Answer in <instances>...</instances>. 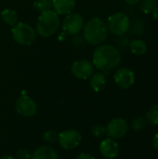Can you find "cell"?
Returning a JSON list of instances; mask_svg holds the SVG:
<instances>
[{
    "instance_id": "obj_1",
    "label": "cell",
    "mask_w": 158,
    "mask_h": 159,
    "mask_svg": "<svg viewBox=\"0 0 158 159\" xmlns=\"http://www.w3.org/2000/svg\"><path fill=\"white\" fill-rule=\"evenodd\" d=\"M121 62L119 50L109 44L99 46L93 53V65L100 71L109 72L116 68Z\"/></svg>"
},
{
    "instance_id": "obj_2",
    "label": "cell",
    "mask_w": 158,
    "mask_h": 159,
    "mask_svg": "<svg viewBox=\"0 0 158 159\" xmlns=\"http://www.w3.org/2000/svg\"><path fill=\"white\" fill-rule=\"evenodd\" d=\"M108 33L107 24L100 18L89 20L84 27V38L91 45H99L104 42Z\"/></svg>"
},
{
    "instance_id": "obj_3",
    "label": "cell",
    "mask_w": 158,
    "mask_h": 159,
    "mask_svg": "<svg viewBox=\"0 0 158 159\" xmlns=\"http://www.w3.org/2000/svg\"><path fill=\"white\" fill-rule=\"evenodd\" d=\"M61 21L59 15L51 9L41 12L37 19L35 30L43 37H49L54 34L60 27Z\"/></svg>"
},
{
    "instance_id": "obj_4",
    "label": "cell",
    "mask_w": 158,
    "mask_h": 159,
    "mask_svg": "<svg viewBox=\"0 0 158 159\" xmlns=\"http://www.w3.org/2000/svg\"><path fill=\"white\" fill-rule=\"evenodd\" d=\"M13 40L19 45L30 46L34 43L36 37L35 31L27 23L18 22L11 29Z\"/></svg>"
},
{
    "instance_id": "obj_5",
    "label": "cell",
    "mask_w": 158,
    "mask_h": 159,
    "mask_svg": "<svg viewBox=\"0 0 158 159\" xmlns=\"http://www.w3.org/2000/svg\"><path fill=\"white\" fill-rule=\"evenodd\" d=\"M108 30L115 35H123L130 27L129 18L123 12H115L108 18Z\"/></svg>"
},
{
    "instance_id": "obj_6",
    "label": "cell",
    "mask_w": 158,
    "mask_h": 159,
    "mask_svg": "<svg viewBox=\"0 0 158 159\" xmlns=\"http://www.w3.org/2000/svg\"><path fill=\"white\" fill-rule=\"evenodd\" d=\"M81 141V134L75 129H66L58 135L59 144L64 150H73L76 148Z\"/></svg>"
},
{
    "instance_id": "obj_7",
    "label": "cell",
    "mask_w": 158,
    "mask_h": 159,
    "mask_svg": "<svg viewBox=\"0 0 158 159\" xmlns=\"http://www.w3.org/2000/svg\"><path fill=\"white\" fill-rule=\"evenodd\" d=\"M84 26V18L79 13H70L68 14L63 22L62 30L64 33L70 35H75L80 33Z\"/></svg>"
},
{
    "instance_id": "obj_8",
    "label": "cell",
    "mask_w": 158,
    "mask_h": 159,
    "mask_svg": "<svg viewBox=\"0 0 158 159\" xmlns=\"http://www.w3.org/2000/svg\"><path fill=\"white\" fill-rule=\"evenodd\" d=\"M71 73L79 79H88L94 74V65L88 60H78L71 66Z\"/></svg>"
},
{
    "instance_id": "obj_9",
    "label": "cell",
    "mask_w": 158,
    "mask_h": 159,
    "mask_svg": "<svg viewBox=\"0 0 158 159\" xmlns=\"http://www.w3.org/2000/svg\"><path fill=\"white\" fill-rule=\"evenodd\" d=\"M16 111L24 117H32L35 115L37 106L35 102L27 95H21L16 101Z\"/></svg>"
},
{
    "instance_id": "obj_10",
    "label": "cell",
    "mask_w": 158,
    "mask_h": 159,
    "mask_svg": "<svg viewBox=\"0 0 158 159\" xmlns=\"http://www.w3.org/2000/svg\"><path fill=\"white\" fill-rule=\"evenodd\" d=\"M129 129L128 123L125 119L121 117H116L112 119L106 127V133L110 138L121 139L123 138Z\"/></svg>"
},
{
    "instance_id": "obj_11",
    "label": "cell",
    "mask_w": 158,
    "mask_h": 159,
    "mask_svg": "<svg viewBox=\"0 0 158 159\" xmlns=\"http://www.w3.org/2000/svg\"><path fill=\"white\" fill-rule=\"evenodd\" d=\"M114 80L119 88L123 89H128L133 86L135 82V75L133 71H131L129 68L122 67L115 72L114 75Z\"/></svg>"
},
{
    "instance_id": "obj_12",
    "label": "cell",
    "mask_w": 158,
    "mask_h": 159,
    "mask_svg": "<svg viewBox=\"0 0 158 159\" xmlns=\"http://www.w3.org/2000/svg\"><path fill=\"white\" fill-rule=\"evenodd\" d=\"M100 152L104 158H115L119 153L118 143L111 138L104 139L100 144Z\"/></svg>"
},
{
    "instance_id": "obj_13",
    "label": "cell",
    "mask_w": 158,
    "mask_h": 159,
    "mask_svg": "<svg viewBox=\"0 0 158 159\" xmlns=\"http://www.w3.org/2000/svg\"><path fill=\"white\" fill-rule=\"evenodd\" d=\"M52 7L58 15H68L74 9L75 0H52Z\"/></svg>"
},
{
    "instance_id": "obj_14",
    "label": "cell",
    "mask_w": 158,
    "mask_h": 159,
    "mask_svg": "<svg viewBox=\"0 0 158 159\" xmlns=\"http://www.w3.org/2000/svg\"><path fill=\"white\" fill-rule=\"evenodd\" d=\"M31 159H59V155L53 147L42 145L35 149V151L32 154Z\"/></svg>"
},
{
    "instance_id": "obj_15",
    "label": "cell",
    "mask_w": 158,
    "mask_h": 159,
    "mask_svg": "<svg viewBox=\"0 0 158 159\" xmlns=\"http://www.w3.org/2000/svg\"><path fill=\"white\" fill-rule=\"evenodd\" d=\"M107 84V78L106 75L103 73H96L93 74L90 77V88L95 91V92H100L103 90L106 87Z\"/></svg>"
},
{
    "instance_id": "obj_16",
    "label": "cell",
    "mask_w": 158,
    "mask_h": 159,
    "mask_svg": "<svg viewBox=\"0 0 158 159\" xmlns=\"http://www.w3.org/2000/svg\"><path fill=\"white\" fill-rule=\"evenodd\" d=\"M2 20L9 26H14L18 23V14L11 8H5L0 12Z\"/></svg>"
},
{
    "instance_id": "obj_17",
    "label": "cell",
    "mask_w": 158,
    "mask_h": 159,
    "mask_svg": "<svg viewBox=\"0 0 158 159\" xmlns=\"http://www.w3.org/2000/svg\"><path fill=\"white\" fill-rule=\"evenodd\" d=\"M129 48L135 55H143L147 51V44L142 39H134L129 43Z\"/></svg>"
},
{
    "instance_id": "obj_18",
    "label": "cell",
    "mask_w": 158,
    "mask_h": 159,
    "mask_svg": "<svg viewBox=\"0 0 158 159\" xmlns=\"http://www.w3.org/2000/svg\"><path fill=\"white\" fill-rule=\"evenodd\" d=\"M140 10L144 14L152 13L156 6V0H141Z\"/></svg>"
},
{
    "instance_id": "obj_19",
    "label": "cell",
    "mask_w": 158,
    "mask_h": 159,
    "mask_svg": "<svg viewBox=\"0 0 158 159\" xmlns=\"http://www.w3.org/2000/svg\"><path fill=\"white\" fill-rule=\"evenodd\" d=\"M147 122L151 125H158V104L153 105L146 114Z\"/></svg>"
},
{
    "instance_id": "obj_20",
    "label": "cell",
    "mask_w": 158,
    "mask_h": 159,
    "mask_svg": "<svg viewBox=\"0 0 158 159\" xmlns=\"http://www.w3.org/2000/svg\"><path fill=\"white\" fill-rule=\"evenodd\" d=\"M52 7V0H34V7L36 11L43 12L47 9H50Z\"/></svg>"
},
{
    "instance_id": "obj_21",
    "label": "cell",
    "mask_w": 158,
    "mask_h": 159,
    "mask_svg": "<svg viewBox=\"0 0 158 159\" xmlns=\"http://www.w3.org/2000/svg\"><path fill=\"white\" fill-rule=\"evenodd\" d=\"M131 128L135 131H142L146 128V120L143 117H136L131 123Z\"/></svg>"
},
{
    "instance_id": "obj_22",
    "label": "cell",
    "mask_w": 158,
    "mask_h": 159,
    "mask_svg": "<svg viewBox=\"0 0 158 159\" xmlns=\"http://www.w3.org/2000/svg\"><path fill=\"white\" fill-rule=\"evenodd\" d=\"M43 140H44V142H46L47 143H55L56 141H58V134L54 130H51V129L47 130L43 134Z\"/></svg>"
},
{
    "instance_id": "obj_23",
    "label": "cell",
    "mask_w": 158,
    "mask_h": 159,
    "mask_svg": "<svg viewBox=\"0 0 158 159\" xmlns=\"http://www.w3.org/2000/svg\"><path fill=\"white\" fill-rule=\"evenodd\" d=\"M91 133L95 138H102L106 134V128L102 125H95L91 129Z\"/></svg>"
},
{
    "instance_id": "obj_24",
    "label": "cell",
    "mask_w": 158,
    "mask_h": 159,
    "mask_svg": "<svg viewBox=\"0 0 158 159\" xmlns=\"http://www.w3.org/2000/svg\"><path fill=\"white\" fill-rule=\"evenodd\" d=\"M131 32H132V34H137V35L142 34L143 32H144V23H143V20H137L134 22V24H133V27L131 29Z\"/></svg>"
},
{
    "instance_id": "obj_25",
    "label": "cell",
    "mask_w": 158,
    "mask_h": 159,
    "mask_svg": "<svg viewBox=\"0 0 158 159\" xmlns=\"http://www.w3.org/2000/svg\"><path fill=\"white\" fill-rule=\"evenodd\" d=\"M16 158L17 159H31L32 158V153L26 149V148H21L18 150L16 154Z\"/></svg>"
},
{
    "instance_id": "obj_26",
    "label": "cell",
    "mask_w": 158,
    "mask_h": 159,
    "mask_svg": "<svg viewBox=\"0 0 158 159\" xmlns=\"http://www.w3.org/2000/svg\"><path fill=\"white\" fill-rule=\"evenodd\" d=\"M74 159H95L91 155L87 154V153H82L80 155H78Z\"/></svg>"
},
{
    "instance_id": "obj_27",
    "label": "cell",
    "mask_w": 158,
    "mask_h": 159,
    "mask_svg": "<svg viewBox=\"0 0 158 159\" xmlns=\"http://www.w3.org/2000/svg\"><path fill=\"white\" fill-rule=\"evenodd\" d=\"M153 145L156 150H158V132L155 135V137L153 139Z\"/></svg>"
},
{
    "instance_id": "obj_28",
    "label": "cell",
    "mask_w": 158,
    "mask_h": 159,
    "mask_svg": "<svg viewBox=\"0 0 158 159\" xmlns=\"http://www.w3.org/2000/svg\"><path fill=\"white\" fill-rule=\"evenodd\" d=\"M153 17H154V19H156V20H158V4H156V7H155V9L153 10Z\"/></svg>"
},
{
    "instance_id": "obj_29",
    "label": "cell",
    "mask_w": 158,
    "mask_h": 159,
    "mask_svg": "<svg viewBox=\"0 0 158 159\" xmlns=\"http://www.w3.org/2000/svg\"><path fill=\"white\" fill-rule=\"evenodd\" d=\"M141 0H125V2H127L129 5H136L140 2Z\"/></svg>"
},
{
    "instance_id": "obj_30",
    "label": "cell",
    "mask_w": 158,
    "mask_h": 159,
    "mask_svg": "<svg viewBox=\"0 0 158 159\" xmlns=\"http://www.w3.org/2000/svg\"><path fill=\"white\" fill-rule=\"evenodd\" d=\"M0 159H16L14 157H12V156H4V157H2Z\"/></svg>"
},
{
    "instance_id": "obj_31",
    "label": "cell",
    "mask_w": 158,
    "mask_h": 159,
    "mask_svg": "<svg viewBox=\"0 0 158 159\" xmlns=\"http://www.w3.org/2000/svg\"><path fill=\"white\" fill-rule=\"evenodd\" d=\"M102 159H107V158H102Z\"/></svg>"
},
{
    "instance_id": "obj_32",
    "label": "cell",
    "mask_w": 158,
    "mask_h": 159,
    "mask_svg": "<svg viewBox=\"0 0 158 159\" xmlns=\"http://www.w3.org/2000/svg\"><path fill=\"white\" fill-rule=\"evenodd\" d=\"M156 1H157V0H156Z\"/></svg>"
}]
</instances>
